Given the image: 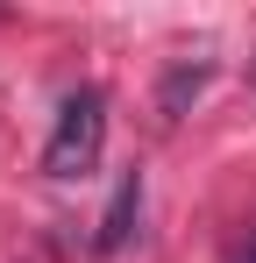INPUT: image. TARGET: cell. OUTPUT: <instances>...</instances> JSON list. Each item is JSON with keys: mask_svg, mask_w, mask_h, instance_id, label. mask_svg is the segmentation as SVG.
I'll return each instance as SVG.
<instances>
[{"mask_svg": "<svg viewBox=\"0 0 256 263\" xmlns=\"http://www.w3.org/2000/svg\"><path fill=\"white\" fill-rule=\"evenodd\" d=\"M100 142H107V92L100 86L64 92L57 128H50V142H43V171L50 178H85L93 164H100Z\"/></svg>", "mask_w": 256, "mask_h": 263, "instance_id": "1", "label": "cell"}, {"mask_svg": "<svg viewBox=\"0 0 256 263\" xmlns=\"http://www.w3.org/2000/svg\"><path fill=\"white\" fill-rule=\"evenodd\" d=\"M235 263H256V235H249V249H242V256H235Z\"/></svg>", "mask_w": 256, "mask_h": 263, "instance_id": "4", "label": "cell"}, {"mask_svg": "<svg viewBox=\"0 0 256 263\" xmlns=\"http://www.w3.org/2000/svg\"><path fill=\"white\" fill-rule=\"evenodd\" d=\"M135 214H142V171H121L114 199H107V214H100V235H93V249H100V256L128 249V235H135Z\"/></svg>", "mask_w": 256, "mask_h": 263, "instance_id": "2", "label": "cell"}, {"mask_svg": "<svg viewBox=\"0 0 256 263\" xmlns=\"http://www.w3.org/2000/svg\"><path fill=\"white\" fill-rule=\"evenodd\" d=\"M207 79H213V64H178V71L164 79V121H178V114L207 92Z\"/></svg>", "mask_w": 256, "mask_h": 263, "instance_id": "3", "label": "cell"}]
</instances>
